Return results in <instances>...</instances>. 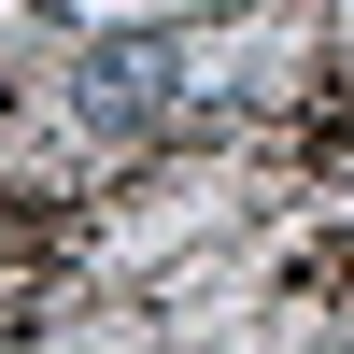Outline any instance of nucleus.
<instances>
[{
  "instance_id": "1",
  "label": "nucleus",
  "mask_w": 354,
  "mask_h": 354,
  "mask_svg": "<svg viewBox=\"0 0 354 354\" xmlns=\"http://www.w3.org/2000/svg\"><path fill=\"white\" fill-rule=\"evenodd\" d=\"M170 71H185L170 43H100L85 57V113H100V128H142V113L170 100Z\"/></svg>"
}]
</instances>
